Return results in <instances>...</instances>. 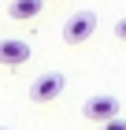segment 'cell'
<instances>
[{"label": "cell", "instance_id": "1", "mask_svg": "<svg viewBox=\"0 0 126 130\" xmlns=\"http://www.w3.org/2000/svg\"><path fill=\"white\" fill-rule=\"evenodd\" d=\"M93 34H97V15L85 11V8L74 11V15L63 22V41H67V45H85Z\"/></svg>", "mask_w": 126, "mask_h": 130}, {"label": "cell", "instance_id": "8", "mask_svg": "<svg viewBox=\"0 0 126 130\" xmlns=\"http://www.w3.org/2000/svg\"><path fill=\"white\" fill-rule=\"evenodd\" d=\"M0 130H11V126H0Z\"/></svg>", "mask_w": 126, "mask_h": 130}, {"label": "cell", "instance_id": "2", "mask_svg": "<svg viewBox=\"0 0 126 130\" xmlns=\"http://www.w3.org/2000/svg\"><path fill=\"white\" fill-rule=\"evenodd\" d=\"M63 86H67V78L59 71H45V74H37V78L30 82V100L33 104H52L63 93Z\"/></svg>", "mask_w": 126, "mask_h": 130}, {"label": "cell", "instance_id": "4", "mask_svg": "<svg viewBox=\"0 0 126 130\" xmlns=\"http://www.w3.org/2000/svg\"><path fill=\"white\" fill-rule=\"evenodd\" d=\"M30 56H33V48L26 41H19V37H4L0 41V63L4 67H22V63H30Z\"/></svg>", "mask_w": 126, "mask_h": 130}, {"label": "cell", "instance_id": "7", "mask_svg": "<svg viewBox=\"0 0 126 130\" xmlns=\"http://www.w3.org/2000/svg\"><path fill=\"white\" fill-rule=\"evenodd\" d=\"M115 37H119V41H126V15L115 22Z\"/></svg>", "mask_w": 126, "mask_h": 130}, {"label": "cell", "instance_id": "3", "mask_svg": "<svg viewBox=\"0 0 126 130\" xmlns=\"http://www.w3.org/2000/svg\"><path fill=\"white\" fill-rule=\"evenodd\" d=\"M82 115L89 123H111V119H119V100L111 93H97V97H89L82 104Z\"/></svg>", "mask_w": 126, "mask_h": 130}, {"label": "cell", "instance_id": "6", "mask_svg": "<svg viewBox=\"0 0 126 130\" xmlns=\"http://www.w3.org/2000/svg\"><path fill=\"white\" fill-rule=\"evenodd\" d=\"M100 130H126V119H111V123H100Z\"/></svg>", "mask_w": 126, "mask_h": 130}, {"label": "cell", "instance_id": "5", "mask_svg": "<svg viewBox=\"0 0 126 130\" xmlns=\"http://www.w3.org/2000/svg\"><path fill=\"white\" fill-rule=\"evenodd\" d=\"M41 8H45V0H11V4H8V15L15 22H22V19H37Z\"/></svg>", "mask_w": 126, "mask_h": 130}]
</instances>
